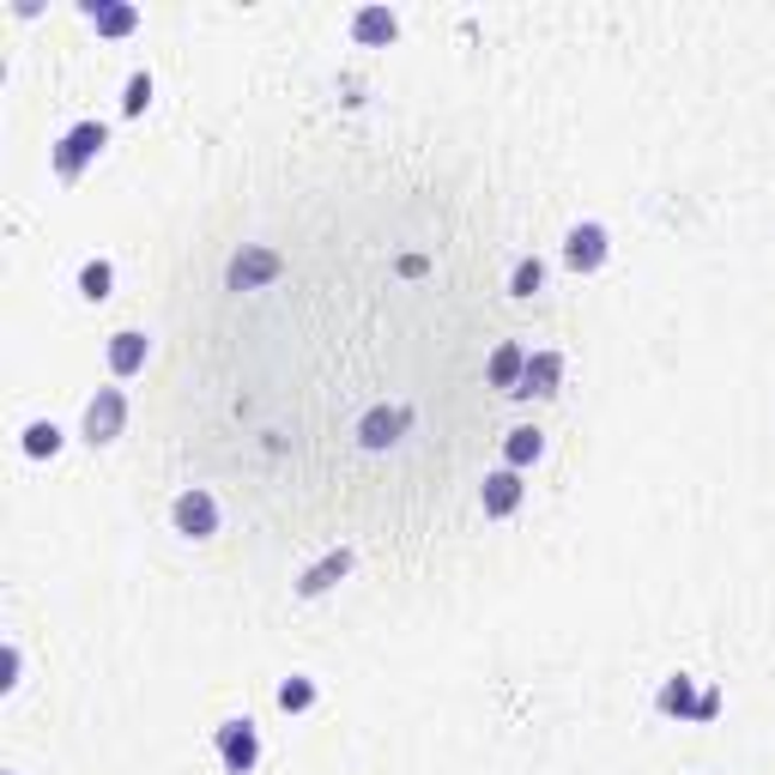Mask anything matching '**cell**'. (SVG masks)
<instances>
[{
	"mask_svg": "<svg viewBox=\"0 0 775 775\" xmlns=\"http://www.w3.org/2000/svg\"><path fill=\"white\" fill-rule=\"evenodd\" d=\"M219 758L231 775H249L255 763H261V727L249 721V715H237V721L219 727Z\"/></svg>",
	"mask_w": 775,
	"mask_h": 775,
	"instance_id": "2",
	"label": "cell"
},
{
	"mask_svg": "<svg viewBox=\"0 0 775 775\" xmlns=\"http://www.w3.org/2000/svg\"><path fill=\"white\" fill-rule=\"evenodd\" d=\"M721 715V691H703L696 696V721H715Z\"/></svg>",
	"mask_w": 775,
	"mask_h": 775,
	"instance_id": "23",
	"label": "cell"
},
{
	"mask_svg": "<svg viewBox=\"0 0 775 775\" xmlns=\"http://www.w3.org/2000/svg\"><path fill=\"white\" fill-rule=\"evenodd\" d=\"M521 497L527 491H521V473H515V467H497V473H485V485H479V503H485V515H497V521L521 509Z\"/></svg>",
	"mask_w": 775,
	"mask_h": 775,
	"instance_id": "8",
	"label": "cell"
},
{
	"mask_svg": "<svg viewBox=\"0 0 775 775\" xmlns=\"http://www.w3.org/2000/svg\"><path fill=\"white\" fill-rule=\"evenodd\" d=\"M557 388H564V352H527V369H521L515 400H552Z\"/></svg>",
	"mask_w": 775,
	"mask_h": 775,
	"instance_id": "6",
	"label": "cell"
},
{
	"mask_svg": "<svg viewBox=\"0 0 775 775\" xmlns=\"http://www.w3.org/2000/svg\"><path fill=\"white\" fill-rule=\"evenodd\" d=\"M407 424H412L407 407H376V412H364V424H357V443H364V448H388V443H400Z\"/></svg>",
	"mask_w": 775,
	"mask_h": 775,
	"instance_id": "10",
	"label": "cell"
},
{
	"mask_svg": "<svg viewBox=\"0 0 775 775\" xmlns=\"http://www.w3.org/2000/svg\"><path fill=\"white\" fill-rule=\"evenodd\" d=\"M224 279H231V291H255V285H267V279H279V255L273 249H243V255H231Z\"/></svg>",
	"mask_w": 775,
	"mask_h": 775,
	"instance_id": "7",
	"label": "cell"
},
{
	"mask_svg": "<svg viewBox=\"0 0 775 775\" xmlns=\"http://www.w3.org/2000/svg\"><path fill=\"white\" fill-rule=\"evenodd\" d=\"M660 715H679V721H696V679H684V672H672L667 684H660Z\"/></svg>",
	"mask_w": 775,
	"mask_h": 775,
	"instance_id": "15",
	"label": "cell"
},
{
	"mask_svg": "<svg viewBox=\"0 0 775 775\" xmlns=\"http://www.w3.org/2000/svg\"><path fill=\"white\" fill-rule=\"evenodd\" d=\"M539 455H545V436H539L533 424H515V431L503 436V467H515V473H521V467H533Z\"/></svg>",
	"mask_w": 775,
	"mask_h": 775,
	"instance_id": "13",
	"label": "cell"
},
{
	"mask_svg": "<svg viewBox=\"0 0 775 775\" xmlns=\"http://www.w3.org/2000/svg\"><path fill=\"white\" fill-rule=\"evenodd\" d=\"M145 352H152V340H145L140 328H121L116 340H109V369H116V376H133V369H145Z\"/></svg>",
	"mask_w": 775,
	"mask_h": 775,
	"instance_id": "11",
	"label": "cell"
},
{
	"mask_svg": "<svg viewBox=\"0 0 775 775\" xmlns=\"http://www.w3.org/2000/svg\"><path fill=\"white\" fill-rule=\"evenodd\" d=\"M539 285H545V261H539V255L515 261V273H509V297H533Z\"/></svg>",
	"mask_w": 775,
	"mask_h": 775,
	"instance_id": "19",
	"label": "cell"
},
{
	"mask_svg": "<svg viewBox=\"0 0 775 775\" xmlns=\"http://www.w3.org/2000/svg\"><path fill=\"white\" fill-rule=\"evenodd\" d=\"M61 448V431H55L49 419H37V424H25V455L31 460H43V455H55Z\"/></svg>",
	"mask_w": 775,
	"mask_h": 775,
	"instance_id": "20",
	"label": "cell"
},
{
	"mask_svg": "<svg viewBox=\"0 0 775 775\" xmlns=\"http://www.w3.org/2000/svg\"><path fill=\"white\" fill-rule=\"evenodd\" d=\"M521 369H527V352L521 345H497V352H491V388H503V395H515V388H521Z\"/></svg>",
	"mask_w": 775,
	"mask_h": 775,
	"instance_id": "16",
	"label": "cell"
},
{
	"mask_svg": "<svg viewBox=\"0 0 775 775\" xmlns=\"http://www.w3.org/2000/svg\"><path fill=\"white\" fill-rule=\"evenodd\" d=\"M145 104H152V73H133L121 92V116H145Z\"/></svg>",
	"mask_w": 775,
	"mask_h": 775,
	"instance_id": "21",
	"label": "cell"
},
{
	"mask_svg": "<svg viewBox=\"0 0 775 775\" xmlns=\"http://www.w3.org/2000/svg\"><path fill=\"white\" fill-rule=\"evenodd\" d=\"M121 424H128V395L121 388H97L85 400V443H116Z\"/></svg>",
	"mask_w": 775,
	"mask_h": 775,
	"instance_id": "3",
	"label": "cell"
},
{
	"mask_svg": "<svg viewBox=\"0 0 775 775\" xmlns=\"http://www.w3.org/2000/svg\"><path fill=\"white\" fill-rule=\"evenodd\" d=\"M395 31H400V19L388 13V7H357V19H352V37L369 43V49H376V43H395Z\"/></svg>",
	"mask_w": 775,
	"mask_h": 775,
	"instance_id": "14",
	"label": "cell"
},
{
	"mask_svg": "<svg viewBox=\"0 0 775 775\" xmlns=\"http://www.w3.org/2000/svg\"><path fill=\"white\" fill-rule=\"evenodd\" d=\"M279 709H285V715H303V709H316V679H303V672H291V679H279Z\"/></svg>",
	"mask_w": 775,
	"mask_h": 775,
	"instance_id": "17",
	"label": "cell"
},
{
	"mask_svg": "<svg viewBox=\"0 0 775 775\" xmlns=\"http://www.w3.org/2000/svg\"><path fill=\"white\" fill-rule=\"evenodd\" d=\"M171 521H176V533H188V539H212L219 533V503H212V491H183V497L171 503Z\"/></svg>",
	"mask_w": 775,
	"mask_h": 775,
	"instance_id": "5",
	"label": "cell"
},
{
	"mask_svg": "<svg viewBox=\"0 0 775 775\" xmlns=\"http://www.w3.org/2000/svg\"><path fill=\"white\" fill-rule=\"evenodd\" d=\"M104 145H109L104 121H73V128L61 133V145H55V176H80Z\"/></svg>",
	"mask_w": 775,
	"mask_h": 775,
	"instance_id": "1",
	"label": "cell"
},
{
	"mask_svg": "<svg viewBox=\"0 0 775 775\" xmlns=\"http://www.w3.org/2000/svg\"><path fill=\"white\" fill-rule=\"evenodd\" d=\"M345 576H352V552H345V545H333L328 557H316V564L297 576V594H303V600H316V594H328L333 582H345Z\"/></svg>",
	"mask_w": 775,
	"mask_h": 775,
	"instance_id": "9",
	"label": "cell"
},
{
	"mask_svg": "<svg viewBox=\"0 0 775 775\" xmlns=\"http://www.w3.org/2000/svg\"><path fill=\"white\" fill-rule=\"evenodd\" d=\"M606 255H612L606 224H569V237H564V267L569 273H594V267H606Z\"/></svg>",
	"mask_w": 775,
	"mask_h": 775,
	"instance_id": "4",
	"label": "cell"
},
{
	"mask_svg": "<svg viewBox=\"0 0 775 775\" xmlns=\"http://www.w3.org/2000/svg\"><path fill=\"white\" fill-rule=\"evenodd\" d=\"M109 285H116V267H109V261H85V267H80V297L104 303Z\"/></svg>",
	"mask_w": 775,
	"mask_h": 775,
	"instance_id": "18",
	"label": "cell"
},
{
	"mask_svg": "<svg viewBox=\"0 0 775 775\" xmlns=\"http://www.w3.org/2000/svg\"><path fill=\"white\" fill-rule=\"evenodd\" d=\"M19 667H25V655H19V643H7V655H0V691L19 684Z\"/></svg>",
	"mask_w": 775,
	"mask_h": 775,
	"instance_id": "22",
	"label": "cell"
},
{
	"mask_svg": "<svg viewBox=\"0 0 775 775\" xmlns=\"http://www.w3.org/2000/svg\"><path fill=\"white\" fill-rule=\"evenodd\" d=\"M85 19H92L104 37H128V31L140 25V13H133L128 0H92V7H85Z\"/></svg>",
	"mask_w": 775,
	"mask_h": 775,
	"instance_id": "12",
	"label": "cell"
}]
</instances>
